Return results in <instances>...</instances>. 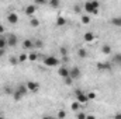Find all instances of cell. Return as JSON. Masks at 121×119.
Here are the masks:
<instances>
[{"label": "cell", "mask_w": 121, "mask_h": 119, "mask_svg": "<svg viewBox=\"0 0 121 119\" xmlns=\"http://www.w3.org/2000/svg\"><path fill=\"white\" fill-rule=\"evenodd\" d=\"M99 7H100L99 0H90V1H86V3H85V6H83L85 11H86V13H89V14H96V13H97V10H99Z\"/></svg>", "instance_id": "obj_1"}, {"label": "cell", "mask_w": 121, "mask_h": 119, "mask_svg": "<svg viewBox=\"0 0 121 119\" xmlns=\"http://www.w3.org/2000/svg\"><path fill=\"white\" fill-rule=\"evenodd\" d=\"M27 91H28V90H27V86H26V84H20L17 88L14 90V92H13V98H14L16 101H20V99L27 94Z\"/></svg>", "instance_id": "obj_2"}, {"label": "cell", "mask_w": 121, "mask_h": 119, "mask_svg": "<svg viewBox=\"0 0 121 119\" xmlns=\"http://www.w3.org/2000/svg\"><path fill=\"white\" fill-rule=\"evenodd\" d=\"M59 63H60V60L56 59L55 56H48V58H45V59H44V64H45V66H49V67L58 66Z\"/></svg>", "instance_id": "obj_3"}, {"label": "cell", "mask_w": 121, "mask_h": 119, "mask_svg": "<svg viewBox=\"0 0 121 119\" xmlns=\"http://www.w3.org/2000/svg\"><path fill=\"white\" fill-rule=\"evenodd\" d=\"M75 97H76V101H79L80 104H86V102L89 101L87 94L83 92V91H76V92H75Z\"/></svg>", "instance_id": "obj_4"}, {"label": "cell", "mask_w": 121, "mask_h": 119, "mask_svg": "<svg viewBox=\"0 0 121 119\" xmlns=\"http://www.w3.org/2000/svg\"><path fill=\"white\" fill-rule=\"evenodd\" d=\"M69 76H70L73 80L79 79V77L82 76V70H80V67H78V66H73L72 69H69Z\"/></svg>", "instance_id": "obj_5"}, {"label": "cell", "mask_w": 121, "mask_h": 119, "mask_svg": "<svg viewBox=\"0 0 121 119\" xmlns=\"http://www.w3.org/2000/svg\"><path fill=\"white\" fill-rule=\"evenodd\" d=\"M26 86H27V90L31 92H35L39 90V83H37V81H27Z\"/></svg>", "instance_id": "obj_6"}, {"label": "cell", "mask_w": 121, "mask_h": 119, "mask_svg": "<svg viewBox=\"0 0 121 119\" xmlns=\"http://www.w3.org/2000/svg\"><path fill=\"white\" fill-rule=\"evenodd\" d=\"M7 21H9L10 24H17V23H18V16H17V13H10V14H7Z\"/></svg>", "instance_id": "obj_7"}, {"label": "cell", "mask_w": 121, "mask_h": 119, "mask_svg": "<svg viewBox=\"0 0 121 119\" xmlns=\"http://www.w3.org/2000/svg\"><path fill=\"white\" fill-rule=\"evenodd\" d=\"M94 39H96L94 32H90V31H89V32H85V34H83V41H85V42H93Z\"/></svg>", "instance_id": "obj_8"}, {"label": "cell", "mask_w": 121, "mask_h": 119, "mask_svg": "<svg viewBox=\"0 0 121 119\" xmlns=\"http://www.w3.org/2000/svg\"><path fill=\"white\" fill-rule=\"evenodd\" d=\"M17 42H18V39H17L16 35H9V36H7V44H9V46H16Z\"/></svg>", "instance_id": "obj_9"}, {"label": "cell", "mask_w": 121, "mask_h": 119, "mask_svg": "<svg viewBox=\"0 0 121 119\" xmlns=\"http://www.w3.org/2000/svg\"><path fill=\"white\" fill-rule=\"evenodd\" d=\"M58 73H59V76L62 77V79H65V77H68V76H69V69H66L65 66H62V67H59Z\"/></svg>", "instance_id": "obj_10"}, {"label": "cell", "mask_w": 121, "mask_h": 119, "mask_svg": "<svg viewBox=\"0 0 121 119\" xmlns=\"http://www.w3.org/2000/svg\"><path fill=\"white\" fill-rule=\"evenodd\" d=\"M35 11H37V6H35V4H30V6H27V8H26V14H27V16H32Z\"/></svg>", "instance_id": "obj_11"}, {"label": "cell", "mask_w": 121, "mask_h": 119, "mask_svg": "<svg viewBox=\"0 0 121 119\" xmlns=\"http://www.w3.org/2000/svg\"><path fill=\"white\" fill-rule=\"evenodd\" d=\"M23 48H24V49H31V48H34V41L26 39V41L23 42Z\"/></svg>", "instance_id": "obj_12"}, {"label": "cell", "mask_w": 121, "mask_h": 119, "mask_svg": "<svg viewBox=\"0 0 121 119\" xmlns=\"http://www.w3.org/2000/svg\"><path fill=\"white\" fill-rule=\"evenodd\" d=\"M6 46H9V44H7V36H1V35H0V48L4 49Z\"/></svg>", "instance_id": "obj_13"}, {"label": "cell", "mask_w": 121, "mask_h": 119, "mask_svg": "<svg viewBox=\"0 0 121 119\" xmlns=\"http://www.w3.org/2000/svg\"><path fill=\"white\" fill-rule=\"evenodd\" d=\"M65 24H66V18H65V17H58V18H56V25H58V27H63V25H65Z\"/></svg>", "instance_id": "obj_14"}, {"label": "cell", "mask_w": 121, "mask_h": 119, "mask_svg": "<svg viewBox=\"0 0 121 119\" xmlns=\"http://www.w3.org/2000/svg\"><path fill=\"white\" fill-rule=\"evenodd\" d=\"M48 1H49V6L52 8H58L60 6V0H48Z\"/></svg>", "instance_id": "obj_15"}, {"label": "cell", "mask_w": 121, "mask_h": 119, "mask_svg": "<svg viewBox=\"0 0 121 119\" xmlns=\"http://www.w3.org/2000/svg\"><path fill=\"white\" fill-rule=\"evenodd\" d=\"M30 24H31V27H39V20L35 18V17H31L30 18Z\"/></svg>", "instance_id": "obj_16"}, {"label": "cell", "mask_w": 121, "mask_h": 119, "mask_svg": "<svg viewBox=\"0 0 121 119\" xmlns=\"http://www.w3.org/2000/svg\"><path fill=\"white\" fill-rule=\"evenodd\" d=\"M111 24L116 25V27H121V17H114L111 20Z\"/></svg>", "instance_id": "obj_17"}, {"label": "cell", "mask_w": 121, "mask_h": 119, "mask_svg": "<svg viewBox=\"0 0 121 119\" xmlns=\"http://www.w3.org/2000/svg\"><path fill=\"white\" fill-rule=\"evenodd\" d=\"M101 51H103V53L108 55V53H111V46H110V45H103Z\"/></svg>", "instance_id": "obj_18"}, {"label": "cell", "mask_w": 121, "mask_h": 119, "mask_svg": "<svg viewBox=\"0 0 121 119\" xmlns=\"http://www.w3.org/2000/svg\"><path fill=\"white\" fill-rule=\"evenodd\" d=\"M97 67H99V69H101V70H110V69H111V66H110L108 63H106V64L99 63V64H97Z\"/></svg>", "instance_id": "obj_19"}, {"label": "cell", "mask_w": 121, "mask_h": 119, "mask_svg": "<svg viewBox=\"0 0 121 119\" xmlns=\"http://www.w3.org/2000/svg\"><path fill=\"white\" fill-rule=\"evenodd\" d=\"M78 55H79V58H86L87 56V51L86 49H79Z\"/></svg>", "instance_id": "obj_20"}, {"label": "cell", "mask_w": 121, "mask_h": 119, "mask_svg": "<svg viewBox=\"0 0 121 119\" xmlns=\"http://www.w3.org/2000/svg\"><path fill=\"white\" fill-rule=\"evenodd\" d=\"M82 23L83 24H89L90 23V16H87V14L86 16H82Z\"/></svg>", "instance_id": "obj_21"}, {"label": "cell", "mask_w": 121, "mask_h": 119, "mask_svg": "<svg viewBox=\"0 0 121 119\" xmlns=\"http://www.w3.org/2000/svg\"><path fill=\"white\" fill-rule=\"evenodd\" d=\"M70 107H72V109H73V111H78V109L80 108V102H79V101H76V102H73Z\"/></svg>", "instance_id": "obj_22"}, {"label": "cell", "mask_w": 121, "mask_h": 119, "mask_svg": "<svg viewBox=\"0 0 121 119\" xmlns=\"http://www.w3.org/2000/svg\"><path fill=\"white\" fill-rule=\"evenodd\" d=\"M34 46H35V48H39V49H41V48L44 46V44H42V41H39V39H37V41L34 42Z\"/></svg>", "instance_id": "obj_23"}, {"label": "cell", "mask_w": 121, "mask_h": 119, "mask_svg": "<svg viewBox=\"0 0 121 119\" xmlns=\"http://www.w3.org/2000/svg\"><path fill=\"white\" fill-rule=\"evenodd\" d=\"M27 59H28L27 53H21V55H20V58H18V62H20V63H23L24 60H27Z\"/></svg>", "instance_id": "obj_24"}, {"label": "cell", "mask_w": 121, "mask_h": 119, "mask_svg": "<svg viewBox=\"0 0 121 119\" xmlns=\"http://www.w3.org/2000/svg\"><path fill=\"white\" fill-rule=\"evenodd\" d=\"M59 52H60V55H62V56H66V55H68V49H66L65 46H60Z\"/></svg>", "instance_id": "obj_25"}, {"label": "cell", "mask_w": 121, "mask_h": 119, "mask_svg": "<svg viewBox=\"0 0 121 119\" xmlns=\"http://www.w3.org/2000/svg\"><path fill=\"white\" fill-rule=\"evenodd\" d=\"M10 63H11V64H17V63H20V62H18V59H17V58L11 56V58H10Z\"/></svg>", "instance_id": "obj_26"}, {"label": "cell", "mask_w": 121, "mask_h": 119, "mask_svg": "<svg viewBox=\"0 0 121 119\" xmlns=\"http://www.w3.org/2000/svg\"><path fill=\"white\" fill-rule=\"evenodd\" d=\"M78 118H79V119H86V118H87V115H86V114H83V112H80V114H78Z\"/></svg>", "instance_id": "obj_27"}, {"label": "cell", "mask_w": 121, "mask_h": 119, "mask_svg": "<svg viewBox=\"0 0 121 119\" xmlns=\"http://www.w3.org/2000/svg\"><path fill=\"white\" fill-rule=\"evenodd\" d=\"M87 97H89V99H94L96 98V92H89Z\"/></svg>", "instance_id": "obj_28"}, {"label": "cell", "mask_w": 121, "mask_h": 119, "mask_svg": "<svg viewBox=\"0 0 121 119\" xmlns=\"http://www.w3.org/2000/svg\"><path fill=\"white\" fill-rule=\"evenodd\" d=\"M48 0H35V4H45Z\"/></svg>", "instance_id": "obj_29"}, {"label": "cell", "mask_w": 121, "mask_h": 119, "mask_svg": "<svg viewBox=\"0 0 121 119\" xmlns=\"http://www.w3.org/2000/svg\"><path fill=\"white\" fill-rule=\"evenodd\" d=\"M58 116H59V118H65V116H66V114H65L63 111H60L59 114H58Z\"/></svg>", "instance_id": "obj_30"}, {"label": "cell", "mask_w": 121, "mask_h": 119, "mask_svg": "<svg viewBox=\"0 0 121 119\" xmlns=\"http://www.w3.org/2000/svg\"><path fill=\"white\" fill-rule=\"evenodd\" d=\"M28 59H30V60H35V59H37V55H34V53H32V55L28 56Z\"/></svg>", "instance_id": "obj_31"}, {"label": "cell", "mask_w": 121, "mask_h": 119, "mask_svg": "<svg viewBox=\"0 0 121 119\" xmlns=\"http://www.w3.org/2000/svg\"><path fill=\"white\" fill-rule=\"evenodd\" d=\"M1 34H4V27L0 24V35H1Z\"/></svg>", "instance_id": "obj_32"}, {"label": "cell", "mask_w": 121, "mask_h": 119, "mask_svg": "<svg viewBox=\"0 0 121 119\" xmlns=\"http://www.w3.org/2000/svg\"><path fill=\"white\" fill-rule=\"evenodd\" d=\"M114 118H121V114H116V115H114Z\"/></svg>", "instance_id": "obj_33"}, {"label": "cell", "mask_w": 121, "mask_h": 119, "mask_svg": "<svg viewBox=\"0 0 121 119\" xmlns=\"http://www.w3.org/2000/svg\"><path fill=\"white\" fill-rule=\"evenodd\" d=\"M3 52H4V49H1V48H0V56L3 55Z\"/></svg>", "instance_id": "obj_34"}]
</instances>
